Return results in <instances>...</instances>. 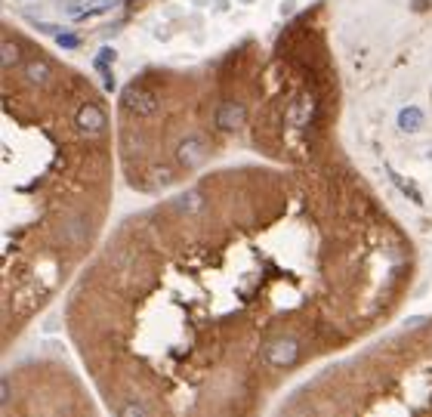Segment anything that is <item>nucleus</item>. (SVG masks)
Listing matches in <instances>:
<instances>
[{"label":"nucleus","instance_id":"2","mask_svg":"<svg viewBox=\"0 0 432 417\" xmlns=\"http://www.w3.org/2000/svg\"><path fill=\"white\" fill-rule=\"evenodd\" d=\"M207 158H210V145L204 136H189L182 145H179V164H182L185 170L201 167Z\"/></svg>","mask_w":432,"mask_h":417},{"label":"nucleus","instance_id":"6","mask_svg":"<svg viewBox=\"0 0 432 417\" xmlns=\"http://www.w3.org/2000/svg\"><path fill=\"white\" fill-rule=\"evenodd\" d=\"M398 127L405 133H417L420 127H423V112H420L417 106H405L398 112Z\"/></svg>","mask_w":432,"mask_h":417},{"label":"nucleus","instance_id":"4","mask_svg":"<svg viewBox=\"0 0 432 417\" xmlns=\"http://www.w3.org/2000/svg\"><path fill=\"white\" fill-rule=\"evenodd\" d=\"M77 130L86 133V136H96V133L105 130V112L96 102H90V106H84L77 112Z\"/></svg>","mask_w":432,"mask_h":417},{"label":"nucleus","instance_id":"8","mask_svg":"<svg viewBox=\"0 0 432 417\" xmlns=\"http://www.w3.org/2000/svg\"><path fill=\"white\" fill-rule=\"evenodd\" d=\"M121 0H99V3H93V7H84L77 13V19H90V16H99V13H105V10H111V7H117Z\"/></svg>","mask_w":432,"mask_h":417},{"label":"nucleus","instance_id":"13","mask_svg":"<svg viewBox=\"0 0 432 417\" xmlns=\"http://www.w3.org/2000/svg\"><path fill=\"white\" fill-rule=\"evenodd\" d=\"M121 414H123V417H133V414H145V405H139V402H130V405H123V408H121Z\"/></svg>","mask_w":432,"mask_h":417},{"label":"nucleus","instance_id":"7","mask_svg":"<svg viewBox=\"0 0 432 417\" xmlns=\"http://www.w3.org/2000/svg\"><path fill=\"white\" fill-rule=\"evenodd\" d=\"M389 180H392V182H395V186H398V189H401V192H405V195H407V198H411V201H413V204H420V201H423V198H420V192H417V186H413V182H407V180H401V176H398V174H395V170H389Z\"/></svg>","mask_w":432,"mask_h":417},{"label":"nucleus","instance_id":"1","mask_svg":"<svg viewBox=\"0 0 432 417\" xmlns=\"http://www.w3.org/2000/svg\"><path fill=\"white\" fill-rule=\"evenodd\" d=\"M123 108H127L130 115H136V118H152L154 112H158V99H154L148 90H139V87H127L121 96Z\"/></svg>","mask_w":432,"mask_h":417},{"label":"nucleus","instance_id":"14","mask_svg":"<svg viewBox=\"0 0 432 417\" xmlns=\"http://www.w3.org/2000/svg\"><path fill=\"white\" fill-rule=\"evenodd\" d=\"M0 390H3V392H0V402L6 405V402H10V380H6V377H3V386H0Z\"/></svg>","mask_w":432,"mask_h":417},{"label":"nucleus","instance_id":"3","mask_svg":"<svg viewBox=\"0 0 432 417\" xmlns=\"http://www.w3.org/2000/svg\"><path fill=\"white\" fill-rule=\"evenodd\" d=\"M296 355H300V343H296V340H287V337H281V340L269 343V349H265V361H269L272 368H287V365H293Z\"/></svg>","mask_w":432,"mask_h":417},{"label":"nucleus","instance_id":"11","mask_svg":"<svg viewBox=\"0 0 432 417\" xmlns=\"http://www.w3.org/2000/svg\"><path fill=\"white\" fill-rule=\"evenodd\" d=\"M176 207H179V211H197V207H201V195L191 192L189 198H179V201H176Z\"/></svg>","mask_w":432,"mask_h":417},{"label":"nucleus","instance_id":"12","mask_svg":"<svg viewBox=\"0 0 432 417\" xmlns=\"http://www.w3.org/2000/svg\"><path fill=\"white\" fill-rule=\"evenodd\" d=\"M56 40H59V47H68V50H74V47L80 44V38L77 34H71V32H59L56 34Z\"/></svg>","mask_w":432,"mask_h":417},{"label":"nucleus","instance_id":"10","mask_svg":"<svg viewBox=\"0 0 432 417\" xmlns=\"http://www.w3.org/2000/svg\"><path fill=\"white\" fill-rule=\"evenodd\" d=\"M16 59H19V50H16V44H12V40H3V69H10V65H16Z\"/></svg>","mask_w":432,"mask_h":417},{"label":"nucleus","instance_id":"9","mask_svg":"<svg viewBox=\"0 0 432 417\" xmlns=\"http://www.w3.org/2000/svg\"><path fill=\"white\" fill-rule=\"evenodd\" d=\"M25 78H28L31 84H47V65L43 62H28V69H25Z\"/></svg>","mask_w":432,"mask_h":417},{"label":"nucleus","instance_id":"5","mask_svg":"<svg viewBox=\"0 0 432 417\" xmlns=\"http://www.w3.org/2000/svg\"><path fill=\"white\" fill-rule=\"evenodd\" d=\"M216 121H219L222 130H238L244 124V106L241 102H222L219 112H216Z\"/></svg>","mask_w":432,"mask_h":417}]
</instances>
